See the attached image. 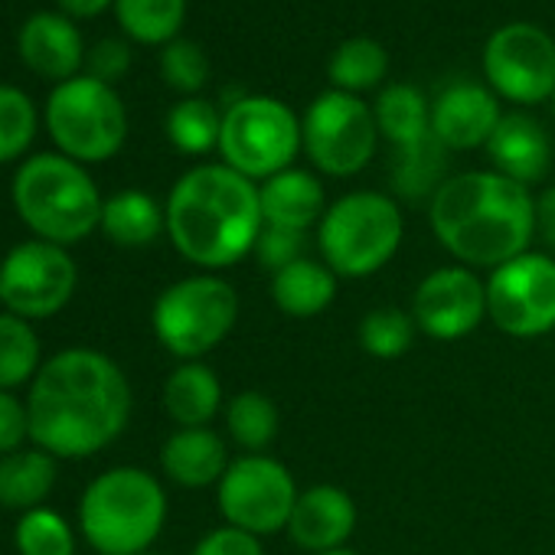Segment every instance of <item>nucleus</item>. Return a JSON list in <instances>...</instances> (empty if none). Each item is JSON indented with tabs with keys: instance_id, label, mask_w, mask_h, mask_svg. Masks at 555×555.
Returning <instances> with one entry per match:
<instances>
[{
	"instance_id": "f257e3e1",
	"label": "nucleus",
	"mask_w": 555,
	"mask_h": 555,
	"mask_svg": "<svg viewBox=\"0 0 555 555\" xmlns=\"http://www.w3.org/2000/svg\"><path fill=\"white\" fill-rule=\"evenodd\" d=\"M30 441L53 457H92L131 418V386L121 366L86 347L50 357L27 396Z\"/></svg>"
},
{
	"instance_id": "f03ea898",
	"label": "nucleus",
	"mask_w": 555,
	"mask_h": 555,
	"mask_svg": "<svg viewBox=\"0 0 555 555\" xmlns=\"http://www.w3.org/2000/svg\"><path fill=\"white\" fill-rule=\"evenodd\" d=\"M164 212L173 248L209 271L245 258L264 229L255 180L225 164L186 170L173 183Z\"/></svg>"
},
{
	"instance_id": "7ed1b4c3",
	"label": "nucleus",
	"mask_w": 555,
	"mask_h": 555,
	"mask_svg": "<svg viewBox=\"0 0 555 555\" xmlns=\"http://www.w3.org/2000/svg\"><path fill=\"white\" fill-rule=\"evenodd\" d=\"M431 229L457 261L500 268L532 242L535 199L496 170L457 173L431 196Z\"/></svg>"
},
{
	"instance_id": "20e7f679",
	"label": "nucleus",
	"mask_w": 555,
	"mask_h": 555,
	"mask_svg": "<svg viewBox=\"0 0 555 555\" xmlns=\"http://www.w3.org/2000/svg\"><path fill=\"white\" fill-rule=\"evenodd\" d=\"M14 206L27 229L56 245H76L102 225V193L66 154H34L14 177Z\"/></svg>"
},
{
	"instance_id": "39448f33",
	"label": "nucleus",
	"mask_w": 555,
	"mask_h": 555,
	"mask_svg": "<svg viewBox=\"0 0 555 555\" xmlns=\"http://www.w3.org/2000/svg\"><path fill=\"white\" fill-rule=\"evenodd\" d=\"M167 519L160 480L141 467H112L99 474L79 503V526L99 555H144Z\"/></svg>"
},
{
	"instance_id": "423d86ee",
	"label": "nucleus",
	"mask_w": 555,
	"mask_h": 555,
	"mask_svg": "<svg viewBox=\"0 0 555 555\" xmlns=\"http://www.w3.org/2000/svg\"><path fill=\"white\" fill-rule=\"evenodd\" d=\"M402 229L405 225L396 199L360 190L347 193L324 212L318 225V245L334 274L363 278L379 271L399 251Z\"/></svg>"
},
{
	"instance_id": "0eeeda50",
	"label": "nucleus",
	"mask_w": 555,
	"mask_h": 555,
	"mask_svg": "<svg viewBox=\"0 0 555 555\" xmlns=\"http://www.w3.org/2000/svg\"><path fill=\"white\" fill-rule=\"evenodd\" d=\"M47 131L76 164L112 160L128 138V112L118 92L92 76L60 82L47 99Z\"/></svg>"
},
{
	"instance_id": "6e6552de",
	"label": "nucleus",
	"mask_w": 555,
	"mask_h": 555,
	"mask_svg": "<svg viewBox=\"0 0 555 555\" xmlns=\"http://www.w3.org/2000/svg\"><path fill=\"white\" fill-rule=\"evenodd\" d=\"M238 321V295L216 274H193L160 292L154 301V334L167 353L193 363L216 350Z\"/></svg>"
},
{
	"instance_id": "1a4fd4ad",
	"label": "nucleus",
	"mask_w": 555,
	"mask_h": 555,
	"mask_svg": "<svg viewBox=\"0 0 555 555\" xmlns=\"http://www.w3.org/2000/svg\"><path fill=\"white\" fill-rule=\"evenodd\" d=\"M305 147V131L298 115L278 99L245 95L232 102L222 115L219 154L225 167L248 180H268L292 167Z\"/></svg>"
},
{
	"instance_id": "9d476101",
	"label": "nucleus",
	"mask_w": 555,
	"mask_h": 555,
	"mask_svg": "<svg viewBox=\"0 0 555 555\" xmlns=\"http://www.w3.org/2000/svg\"><path fill=\"white\" fill-rule=\"evenodd\" d=\"M305 151L318 170L331 177H353L360 173L379 141V125L373 108L350 92L331 89L318 95L301 121Z\"/></svg>"
},
{
	"instance_id": "9b49d317",
	"label": "nucleus",
	"mask_w": 555,
	"mask_h": 555,
	"mask_svg": "<svg viewBox=\"0 0 555 555\" xmlns=\"http://www.w3.org/2000/svg\"><path fill=\"white\" fill-rule=\"evenodd\" d=\"M76 282V261L63 245L30 238L14 245L0 261V305L24 321H43L73 301Z\"/></svg>"
},
{
	"instance_id": "f8f14e48",
	"label": "nucleus",
	"mask_w": 555,
	"mask_h": 555,
	"mask_svg": "<svg viewBox=\"0 0 555 555\" xmlns=\"http://www.w3.org/2000/svg\"><path fill=\"white\" fill-rule=\"evenodd\" d=\"M295 503V477L282 461L264 454H245L232 461L219 480V509L225 522L251 535H271L278 529H288Z\"/></svg>"
},
{
	"instance_id": "ddd939ff",
	"label": "nucleus",
	"mask_w": 555,
	"mask_h": 555,
	"mask_svg": "<svg viewBox=\"0 0 555 555\" xmlns=\"http://www.w3.org/2000/svg\"><path fill=\"white\" fill-rule=\"evenodd\" d=\"M487 318L509 337H542L555 327V261L522 251L493 268L487 282Z\"/></svg>"
},
{
	"instance_id": "4468645a",
	"label": "nucleus",
	"mask_w": 555,
	"mask_h": 555,
	"mask_svg": "<svg viewBox=\"0 0 555 555\" xmlns=\"http://www.w3.org/2000/svg\"><path fill=\"white\" fill-rule=\"evenodd\" d=\"M490 92L513 105H539L555 95V43L532 24H506L483 47Z\"/></svg>"
},
{
	"instance_id": "2eb2a0df",
	"label": "nucleus",
	"mask_w": 555,
	"mask_h": 555,
	"mask_svg": "<svg viewBox=\"0 0 555 555\" xmlns=\"http://www.w3.org/2000/svg\"><path fill=\"white\" fill-rule=\"evenodd\" d=\"M412 318L435 340H461L487 318V285L470 268H438L418 285Z\"/></svg>"
},
{
	"instance_id": "dca6fc26",
	"label": "nucleus",
	"mask_w": 555,
	"mask_h": 555,
	"mask_svg": "<svg viewBox=\"0 0 555 555\" xmlns=\"http://www.w3.org/2000/svg\"><path fill=\"white\" fill-rule=\"evenodd\" d=\"M17 53L30 73L53 79L56 86L82 76L79 69L86 66V47L76 21L56 11H37L24 21L17 34Z\"/></svg>"
},
{
	"instance_id": "f3484780",
	"label": "nucleus",
	"mask_w": 555,
	"mask_h": 555,
	"mask_svg": "<svg viewBox=\"0 0 555 555\" xmlns=\"http://www.w3.org/2000/svg\"><path fill=\"white\" fill-rule=\"evenodd\" d=\"M500 118L503 115L490 89L474 82H454L431 105V134L441 147L451 151H470L480 144L487 147Z\"/></svg>"
},
{
	"instance_id": "a211bd4d",
	"label": "nucleus",
	"mask_w": 555,
	"mask_h": 555,
	"mask_svg": "<svg viewBox=\"0 0 555 555\" xmlns=\"http://www.w3.org/2000/svg\"><path fill=\"white\" fill-rule=\"evenodd\" d=\"M357 526V506L347 490L321 483L298 493V503L288 519V535L308 552H331L344 548Z\"/></svg>"
},
{
	"instance_id": "6ab92c4d",
	"label": "nucleus",
	"mask_w": 555,
	"mask_h": 555,
	"mask_svg": "<svg viewBox=\"0 0 555 555\" xmlns=\"http://www.w3.org/2000/svg\"><path fill=\"white\" fill-rule=\"evenodd\" d=\"M487 154H490L496 173H503L522 186L542 180L548 170V160H552L545 131L526 115H503L496 131L487 141Z\"/></svg>"
},
{
	"instance_id": "aec40b11",
	"label": "nucleus",
	"mask_w": 555,
	"mask_h": 555,
	"mask_svg": "<svg viewBox=\"0 0 555 555\" xmlns=\"http://www.w3.org/2000/svg\"><path fill=\"white\" fill-rule=\"evenodd\" d=\"M258 199H261L264 225H282V229H298V232H308L327 212L321 180L295 167L268 177L258 186Z\"/></svg>"
},
{
	"instance_id": "412c9836",
	"label": "nucleus",
	"mask_w": 555,
	"mask_h": 555,
	"mask_svg": "<svg viewBox=\"0 0 555 555\" xmlns=\"http://www.w3.org/2000/svg\"><path fill=\"white\" fill-rule=\"evenodd\" d=\"M164 474L180 487H209L219 483L229 470L225 441L209 428H180L167 438L160 451Z\"/></svg>"
},
{
	"instance_id": "4be33fe9",
	"label": "nucleus",
	"mask_w": 555,
	"mask_h": 555,
	"mask_svg": "<svg viewBox=\"0 0 555 555\" xmlns=\"http://www.w3.org/2000/svg\"><path fill=\"white\" fill-rule=\"evenodd\" d=\"M376 125L379 134L389 138L402 157H412L418 151H425L428 144H435L438 138L431 134V108L425 102V95L415 86H389L383 89V95L376 99Z\"/></svg>"
},
{
	"instance_id": "5701e85b",
	"label": "nucleus",
	"mask_w": 555,
	"mask_h": 555,
	"mask_svg": "<svg viewBox=\"0 0 555 555\" xmlns=\"http://www.w3.org/2000/svg\"><path fill=\"white\" fill-rule=\"evenodd\" d=\"M271 298L288 318H318L337 298V274L314 258H301L271 278Z\"/></svg>"
},
{
	"instance_id": "b1692460",
	"label": "nucleus",
	"mask_w": 555,
	"mask_h": 555,
	"mask_svg": "<svg viewBox=\"0 0 555 555\" xmlns=\"http://www.w3.org/2000/svg\"><path fill=\"white\" fill-rule=\"evenodd\" d=\"M222 405V386L216 373L193 360L177 366L164 383V409L180 428H206Z\"/></svg>"
},
{
	"instance_id": "393cba45",
	"label": "nucleus",
	"mask_w": 555,
	"mask_h": 555,
	"mask_svg": "<svg viewBox=\"0 0 555 555\" xmlns=\"http://www.w3.org/2000/svg\"><path fill=\"white\" fill-rule=\"evenodd\" d=\"M56 487V457L40 448H21L0 457V506L4 509H40Z\"/></svg>"
},
{
	"instance_id": "a878e982",
	"label": "nucleus",
	"mask_w": 555,
	"mask_h": 555,
	"mask_svg": "<svg viewBox=\"0 0 555 555\" xmlns=\"http://www.w3.org/2000/svg\"><path fill=\"white\" fill-rule=\"evenodd\" d=\"M99 229L121 248H144L167 229V212L157 206L151 193L121 190L105 199Z\"/></svg>"
},
{
	"instance_id": "bb28decb",
	"label": "nucleus",
	"mask_w": 555,
	"mask_h": 555,
	"mask_svg": "<svg viewBox=\"0 0 555 555\" xmlns=\"http://www.w3.org/2000/svg\"><path fill=\"white\" fill-rule=\"evenodd\" d=\"M115 17L128 40L144 47H167L180 37L186 0H115Z\"/></svg>"
},
{
	"instance_id": "cd10ccee",
	"label": "nucleus",
	"mask_w": 555,
	"mask_h": 555,
	"mask_svg": "<svg viewBox=\"0 0 555 555\" xmlns=\"http://www.w3.org/2000/svg\"><path fill=\"white\" fill-rule=\"evenodd\" d=\"M43 366V347L30 321L17 314H0V389L14 392L34 383Z\"/></svg>"
},
{
	"instance_id": "c85d7f7f",
	"label": "nucleus",
	"mask_w": 555,
	"mask_h": 555,
	"mask_svg": "<svg viewBox=\"0 0 555 555\" xmlns=\"http://www.w3.org/2000/svg\"><path fill=\"white\" fill-rule=\"evenodd\" d=\"M389 73V53L383 50V43L370 40V37H353L347 43L337 47V53L331 56V82L340 92H366L376 89Z\"/></svg>"
},
{
	"instance_id": "c756f323",
	"label": "nucleus",
	"mask_w": 555,
	"mask_h": 555,
	"mask_svg": "<svg viewBox=\"0 0 555 555\" xmlns=\"http://www.w3.org/2000/svg\"><path fill=\"white\" fill-rule=\"evenodd\" d=\"M278 405L264 396V392H238L232 396V402L225 405V428L232 435V441L238 448H245L248 454H261L274 435H278Z\"/></svg>"
},
{
	"instance_id": "7c9ffc66",
	"label": "nucleus",
	"mask_w": 555,
	"mask_h": 555,
	"mask_svg": "<svg viewBox=\"0 0 555 555\" xmlns=\"http://www.w3.org/2000/svg\"><path fill=\"white\" fill-rule=\"evenodd\" d=\"M222 115L206 99H180L167 115V138L180 154H206L219 147Z\"/></svg>"
},
{
	"instance_id": "2f4dec72",
	"label": "nucleus",
	"mask_w": 555,
	"mask_h": 555,
	"mask_svg": "<svg viewBox=\"0 0 555 555\" xmlns=\"http://www.w3.org/2000/svg\"><path fill=\"white\" fill-rule=\"evenodd\" d=\"M40 118L34 99L17 86H0V164L24 157L37 138Z\"/></svg>"
},
{
	"instance_id": "473e14b6",
	"label": "nucleus",
	"mask_w": 555,
	"mask_h": 555,
	"mask_svg": "<svg viewBox=\"0 0 555 555\" xmlns=\"http://www.w3.org/2000/svg\"><path fill=\"white\" fill-rule=\"evenodd\" d=\"M415 331L418 324L412 314L399 308H379L360 321V347L376 360H396L412 347Z\"/></svg>"
},
{
	"instance_id": "72a5a7b5",
	"label": "nucleus",
	"mask_w": 555,
	"mask_h": 555,
	"mask_svg": "<svg viewBox=\"0 0 555 555\" xmlns=\"http://www.w3.org/2000/svg\"><path fill=\"white\" fill-rule=\"evenodd\" d=\"M21 555H76V535L56 509H30L14 532Z\"/></svg>"
},
{
	"instance_id": "f704fd0d",
	"label": "nucleus",
	"mask_w": 555,
	"mask_h": 555,
	"mask_svg": "<svg viewBox=\"0 0 555 555\" xmlns=\"http://www.w3.org/2000/svg\"><path fill=\"white\" fill-rule=\"evenodd\" d=\"M160 76L170 89L183 92L186 99L196 95L206 79H209V60L206 53L193 43V40H183L177 37L173 43H167L160 50Z\"/></svg>"
},
{
	"instance_id": "c9c22d12",
	"label": "nucleus",
	"mask_w": 555,
	"mask_h": 555,
	"mask_svg": "<svg viewBox=\"0 0 555 555\" xmlns=\"http://www.w3.org/2000/svg\"><path fill=\"white\" fill-rule=\"evenodd\" d=\"M308 248V232H298V229H282V225H264L258 242H255V258L264 271L278 274L282 268L308 258L305 255Z\"/></svg>"
},
{
	"instance_id": "e433bc0d",
	"label": "nucleus",
	"mask_w": 555,
	"mask_h": 555,
	"mask_svg": "<svg viewBox=\"0 0 555 555\" xmlns=\"http://www.w3.org/2000/svg\"><path fill=\"white\" fill-rule=\"evenodd\" d=\"M131 66V47L125 40H115V37H105L99 40L89 53H86V76L112 86L118 82Z\"/></svg>"
},
{
	"instance_id": "4c0bfd02",
	"label": "nucleus",
	"mask_w": 555,
	"mask_h": 555,
	"mask_svg": "<svg viewBox=\"0 0 555 555\" xmlns=\"http://www.w3.org/2000/svg\"><path fill=\"white\" fill-rule=\"evenodd\" d=\"M27 438H30L27 402H21V399H17L14 392H8V389H0V457L21 451Z\"/></svg>"
},
{
	"instance_id": "58836bf2",
	"label": "nucleus",
	"mask_w": 555,
	"mask_h": 555,
	"mask_svg": "<svg viewBox=\"0 0 555 555\" xmlns=\"http://www.w3.org/2000/svg\"><path fill=\"white\" fill-rule=\"evenodd\" d=\"M193 555H264V552H261L258 535L238 526H219L196 542Z\"/></svg>"
},
{
	"instance_id": "ea45409f",
	"label": "nucleus",
	"mask_w": 555,
	"mask_h": 555,
	"mask_svg": "<svg viewBox=\"0 0 555 555\" xmlns=\"http://www.w3.org/2000/svg\"><path fill=\"white\" fill-rule=\"evenodd\" d=\"M535 232L555 248V186L542 190L535 199Z\"/></svg>"
},
{
	"instance_id": "a19ab883",
	"label": "nucleus",
	"mask_w": 555,
	"mask_h": 555,
	"mask_svg": "<svg viewBox=\"0 0 555 555\" xmlns=\"http://www.w3.org/2000/svg\"><path fill=\"white\" fill-rule=\"evenodd\" d=\"M60 4V14L73 17V21H89V17H99L102 11L115 8V0H56Z\"/></svg>"
},
{
	"instance_id": "79ce46f5",
	"label": "nucleus",
	"mask_w": 555,
	"mask_h": 555,
	"mask_svg": "<svg viewBox=\"0 0 555 555\" xmlns=\"http://www.w3.org/2000/svg\"><path fill=\"white\" fill-rule=\"evenodd\" d=\"M318 555H360L353 548H331V552H318Z\"/></svg>"
},
{
	"instance_id": "37998d69",
	"label": "nucleus",
	"mask_w": 555,
	"mask_h": 555,
	"mask_svg": "<svg viewBox=\"0 0 555 555\" xmlns=\"http://www.w3.org/2000/svg\"><path fill=\"white\" fill-rule=\"evenodd\" d=\"M144 555H154V552H144Z\"/></svg>"
},
{
	"instance_id": "c03bdc74",
	"label": "nucleus",
	"mask_w": 555,
	"mask_h": 555,
	"mask_svg": "<svg viewBox=\"0 0 555 555\" xmlns=\"http://www.w3.org/2000/svg\"><path fill=\"white\" fill-rule=\"evenodd\" d=\"M552 99H555V95H552Z\"/></svg>"
}]
</instances>
